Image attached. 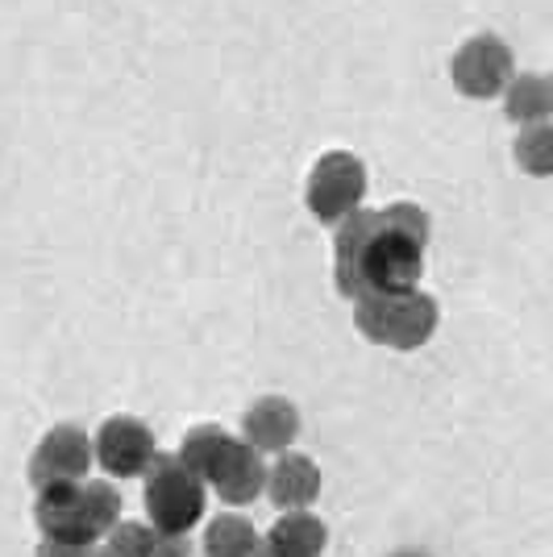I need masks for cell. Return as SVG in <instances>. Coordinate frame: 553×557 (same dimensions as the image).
<instances>
[{"label": "cell", "mask_w": 553, "mask_h": 557, "mask_svg": "<svg viewBox=\"0 0 553 557\" xmlns=\"http://www.w3.org/2000/svg\"><path fill=\"white\" fill-rule=\"evenodd\" d=\"M329 545V529L321 516L312 511H283L275 524L262 536V554L267 557H321Z\"/></svg>", "instance_id": "cell-12"}, {"label": "cell", "mask_w": 553, "mask_h": 557, "mask_svg": "<svg viewBox=\"0 0 553 557\" xmlns=\"http://www.w3.org/2000/svg\"><path fill=\"white\" fill-rule=\"evenodd\" d=\"M367 200V163L354 150H324L308 171L304 205L321 225H342Z\"/></svg>", "instance_id": "cell-5"}, {"label": "cell", "mask_w": 553, "mask_h": 557, "mask_svg": "<svg viewBox=\"0 0 553 557\" xmlns=\"http://www.w3.org/2000/svg\"><path fill=\"white\" fill-rule=\"evenodd\" d=\"M155 541H159V529L142 524V520H116L113 533L105 536V545H113L116 554L125 557H150L155 554Z\"/></svg>", "instance_id": "cell-17"}, {"label": "cell", "mask_w": 553, "mask_h": 557, "mask_svg": "<svg viewBox=\"0 0 553 557\" xmlns=\"http://www.w3.org/2000/svg\"><path fill=\"white\" fill-rule=\"evenodd\" d=\"M392 557H425V554H408V549H404V554H392Z\"/></svg>", "instance_id": "cell-21"}, {"label": "cell", "mask_w": 553, "mask_h": 557, "mask_svg": "<svg viewBox=\"0 0 553 557\" xmlns=\"http://www.w3.org/2000/svg\"><path fill=\"white\" fill-rule=\"evenodd\" d=\"M121 520V495L109 479H75V483H50L38 487L34 499V524L42 536H63V541H88L113 533Z\"/></svg>", "instance_id": "cell-2"}, {"label": "cell", "mask_w": 553, "mask_h": 557, "mask_svg": "<svg viewBox=\"0 0 553 557\" xmlns=\"http://www.w3.org/2000/svg\"><path fill=\"white\" fill-rule=\"evenodd\" d=\"M93 557H125V554H116L113 545H105V549H96V554H93Z\"/></svg>", "instance_id": "cell-20"}, {"label": "cell", "mask_w": 553, "mask_h": 557, "mask_svg": "<svg viewBox=\"0 0 553 557\" xmlns=\"http://www.w3.org/2000/svg\"><path fill=\"white\" fill-rule=\"evenodd\" d=\"M205 554L208 557H267L262 554V536L242 511H225L217 520H208L205 529Z\"/></svg>", "instance_id": "cell-14"}, {"label": "cell", "mask_w": 553, "mask_h": 557, "mask_svg": "<svg viewBox=\"0 0 553 557\" xmlns=\"http://www.w3.org/2000/svg\"><path fill=\"white\" fill-rule=\"evenodd\" d=\"M516 166L532 175V180H550L553 175V121H537V125H520L516 134Z\"/></svg>", "instance_id": "cell-15"}, {"label": "cell", "mask_w": 553, "mask_h": 557, "mask_svg": "<svg viewBox=\"0 0 553 557\" xmlns=\"http://www.w3.org/2000/svg\"><path fill=\"white\" fill-rule=\"evenodd\" d=\"M349 304H354V329L374 346L400 349V354L429 346V337L441 325V304L420 287H413V292H370V296H358Z\"/></svg>", "instance_id": "cell-3"}, {"label": "cell", "mask_w": 553, "mask_h": 557, "mask_svg": "<svg viewBox=\"0 0 553 557\" xmlns=\"http://www.w3.org/2000/svg\"><path fill=\"white\" fill-rule=\"evenodd\" d=\"M93 437L79 429V424H54L42 442L34 445V458H29V483L34 491L50 487V483H75V479H88L93 470Z\"/></svg>", "instance_id": "cell-8"}, {"label": "cell", "mask_w": 553, "mask_h": 557, "mask_svg": "<svg viewBox=\"0 0 553 557\" xmlns=\"http://www.w3.org/2000/svg\"><path fill=\"white\" fill-rule=\"evenodd\" d=\"M150 557H192V541H187V533H159Z\"/></svg>", "instance_id": "cell-19"}, {"label": "cell", "mask_w": 553, "mask_h": 557, "mask_svg": "<svg viewBox=\"0 0 553 557\" xmlns=\"http://www.w3.org/2000/svg\"><path fill=\"white\" fill-rule=\"evenodd\" d=\"M96 549L88 541H63V536H42L38 541V557H93Z\"/></svg>", "instance_id": "cell-18"}, {"label": "cell", "mask_w": 553, "mask_h": 557, "mask_svg": "<svg viewBox=\"0 0 553 557\" xmlns=\"http://www.w3.org/2000/svg\"><path fill=\"white\" fill-rule=\"evenodd\" d=\"M96 462L109 479H142L159 458L155 433L138 417H109L96 429Z\"/></svg>", "instance_id": "cell-7"}, {"label": "cell", "mask_w": 553, "mask_h": 557, "mask_svg": "<svg viewBox=\"0 0 553 557\" xmlns=\"http://www.w3.org/2000/svg\"><path fill=\"white\" fill-rule=\"evenodd\" d=\"M296 433H300V408L292 399H283V395L254 399L250 408H246V417H242V437L258 454H283V449H292Z\"/></svg>", "instance_id": "cell-10"}, {"label": "cell", "mask_w": 553, "mask_h": 557, "mask_svg": "<svg viewBox=\"0 0 553 557\" xmlns=\"http://www.w3.org/2000/svg\"><path fill=\"white\" fill-rule=\"evenodd\" d=\"M550 79H553V75H550Z\"/></svg>", "instance_id": "cell-22"}, {"label": "cell", "mask_w": 553, "mask_h": 557, "mask_svg": "<svg viewBox=\"0 0 553 557\" xmlns=\"http://www.w3.org/2000/svg\"><path fill=\"white\" fill-rule=\"evenodd\" d=\"M225 437H230V433H225L221 424H192V429L184 433V442H180V462L208 483V470H212V462H217V454H221Z\"/></svg>", "instance_id": "cell-16"}, {"label": "cell", "mask_w": 553, "mask_h": 557, "mask_svg": "<svg viewBox=\"0 0 553 557\" xmlns=\"http://www.w3.org/2000/svg\"><path fill=\"white\" fill-rule=\"evenodd\" d=\"M267 495L279 511H304L321 495V466L304 454L283 449L275 454V466L267 470Z\"/></svg>", "instance_id": "cell-11"}, {"label": "cell", "mask_w": 553, "mask_h": 557, "mask_svg": "<svg viewBox=\"0 0 553 557\" xmlns=\"http://www.w3.org/2000/svg\"><path fill=\"white\" fill-rule=\"evenodd\" d=\"M504 113H507V121H516V125L550 121L553 116V79L550 75H532V71L512 75L504 88Z\"/></svg>", "instance_id": "cell-13"}, {"label": "cell", "mask_w": 553, "mask_h": 557, "mask_svg": "<svg viewBox=\"0 0 553 557\" xmlns=\"http://www.w3.org/2000/svg\"><path fill=\"white\" fill-rule=\"evenodd\" d=\"M429 250V212L413 200L388 209L349 212L333 225V283L346 300L370 292H413L425 278Z\"/></svg>", "instance_id": "cell-1"}, {"label": "cell", "mask_w": 553, "mask_h": 557, "mask_svg": "<svg viewBox=\"0 0 553 557\" xmlns=\"http://www.w3.org/2000/svg\"><path fill=\"white\" fill-rule=\"evenodd\" d=\"M512 75H516V54L495 34L466 38L454 50V59H450V84L466 100H495V96H504Z\"/></svg>", "instance_id": "cell-6"}, {"label": "cell", "mask_w": 553, "mask_h": 557, "mask_svg": "<svg viewBox=\"0 0 553 557\" xmlns=\"http://www.w3.org/2000/svg\"><path fill=\"white\" fill-rule=\"evenodd\" d=\"M208 487L217 491L230 508H246L254 504L262 487H267V466H262V454L254 449L246 437H225L217 462L208 470Z\"/></svg>", "instance_id": "cell-9"}, {"label": "cell", "mask_w": 553, "mask_h": 557, "mask_svg": "<svg viewBox=\"0 0 553 557\" xmlns=\"http://www.w3.org/2000/svg\"><path fill=\"white\" fill-rule=\"evenodd\" d=\"M142 479H146L142 499H146L150 524H155L159 533H192L196 520L205 516V479L192 474V470L180 462V454H175V458L159 454Z\"/></svg>", "instance_id": "cell-4"}]
</instances>
